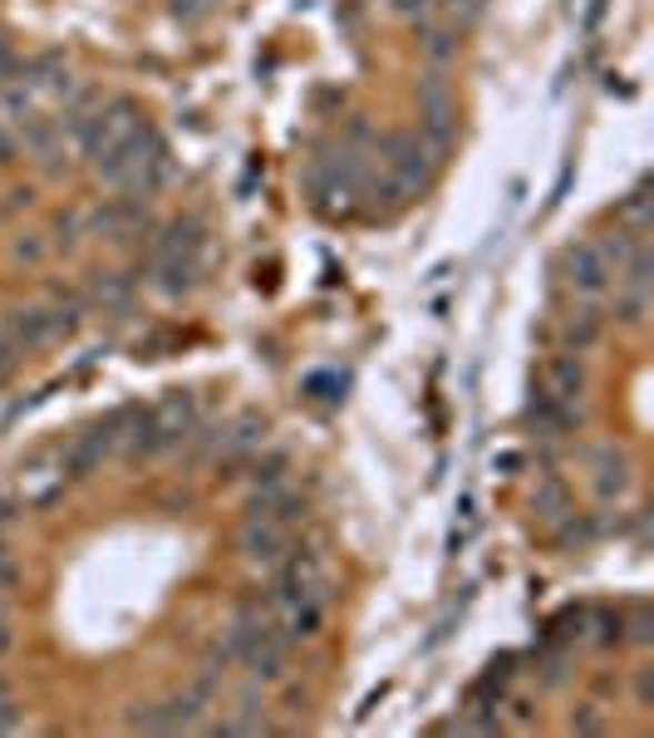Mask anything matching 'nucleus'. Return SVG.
<instances>
[{"label":"nucleus","mask_w":654,"mask_h":738,"mask_svg":"<svg viewBox=\"0 0 654 738\" xmlns=\"http://www.w3.org/2000/svg\"><path fill=\"white\" fill-rule=\"evenodd\" d=\"M192 428H198V400H192L188 390H178L158 408H143V414H138L133 434L123 438V453H129V458H153V453H168V448H178V443H188Z\"/></svg>","instance_id":"obj_1"},{"label":"nucleus","mask_w":654,"mask_h":738,"mask_svg":"<svg viewBox=\"0 0 654 738\" xmlns=\"http://www.w3.org/2000/svg\"><path fill=\"white\" fill-rule=\"evenodd\" d=\"M453 133H457V109H453V89H447V79L443 70H423L419 79V139L429 143V153L443 163V153H447V143H453Z\"/></svg>","instance_id":"obj_2"},{"label":"nucleus","mask_w":654,"mask_h":738,"mask_svg":"<svg viewBox=\"0 0 654 738\" xmlns=\"http://www.w3.org/2000/svg\"><path fill=\"white\" fill-rule=\"evenodd\" d=\"M433 168H439V158L429 153V143H423L419 133H389L384 139V178L399 188L404 202L429 192Z\"/></svg>","instance_id":"obj_3"},{"label":"nucleus","mask_w":654,"mask_h":738,"mask_svg":"<svg viewBox=\"0 0 654 738\" xmlns=\"http://www.w3.org/2000/svg\"><path fill=\"white\" fill-rule=\"evenodd\" d=\"M138 129H143V109H138L133 99H109L99 113H89V123L79 129V143H84V153L94 158V168H99L103 158L119 153Z\"/></svg>","instance_id":"obj_4"},{"label":"nucleus","mask_w":654,"mask_h":738,"mask_svg":"<svg viewBox=\"0 0 654 738\" xmlns=\"http://www.w3.org/2000/svg\"><path fill=\"white\" fill-rule=\"evenodd\" d=\"M281 572H275V586H271V610L275 606H295V600H315V606H330V576L320 566L315 552H285Z\"/></svg>","instance_id":"obj_5"},{"label":"nucleus","mask_w":654,"mask_h":738,"mask_svg":"<svg viewBox=\"0 0 654 738\" xmlns=\"http://www.w3.org/2000/svg\"><path fill=\"white\" fill-rule=\"evenodd\" d=\"M237 547L246 562H261V566H275L285 552H291V532H285V522L275 517H246L237 532Z\"/></svg>","instance_id":"obj_6"},{"label":"nucleus","mask_w":654,"mask_h":738,"mask_svg":"<svg viewBox=\"0 0 654 738\" xmlns=\"http://www.w3.org/2000/svg\"><path fill=\"white\" fill-rule=\"evenodd\" d=\"M16 133H20V148L40 158L44 173H60V168H64V123H60V119H40V113H26V119L16 123Z\"/></svg>","instance_id":"obj_7"},{"label":"nucleus","mask_w":654,"mask_h":738,"mask_svg":"<svg viewBox=\"0 0 654 738\" xmlns=\"http://www.w3.org/2000/svg\"><path fill=\"white\" fill-rule=\"evenodd\" d=\"M611 261L601 256V246L595 242H576V246H566V281L576 286L581 295H605V286H611Z\"/></svg>","instance_id":"obj_8"},{"label":"nucleus","mask_w":654,"mask_h":738,"mask_svg":"<svg viewBox=\"0 0 654 738\" xmlns=\"http://www.w3.org/2000/svg\"><path fill=\"white\" fill-rule=\"evenodd\" d=\"M89 226H94L99 236H109V242H133L148 226V208H143V198H119V202H109V208H99L94 218H89Z\"/></svg>","instance_id":"obj_9"},{"label":"nucleus","mask_w":654,"mask_h":738,"mask_svg":"<svg viewBox=\"0 0 654 738\" xmlns=\"http://www.w3.org/2000/svg\"><path fill=\"white\" fill-rule=\"evenodd\" d=\"M261 443H266V418H261V414H241L237 424L222 434V453H217V463H227V468H232V463H246L251 453L261 448Z\"/></svg>","instance_id":"obj_10"},{"label":"nucleus","mask_w":654,"mask_h":738,"mask_svg":"<svg viewBox=\"0 0 654 738\" xmlns=\"http://www.w3.org/2000/svg\"><path fill=\"white\" fill-rule=\"evenodd\" d=\"M202 276V256H153V286L168 295V301H178V295H188L198 286Z\"/></svg>","instance_id":"obj_11"},{"label":"nucleus","mask_w":654,"mask_h":738,"mask_svg":"<svg viewBox=\"0 0 654 738\" xmlns=\"http://www.w3.org/2000/svg\"><path fill=\"white\" fill-rule=\"evenodd\" d=\"M202 242H207V226L198 218H172L153 236V256H202Z\"/></svg>","instance_id":"obj_12"},{"label":"nucleus","mask_w":654,"mask_h":738,"mask_svg":"<svg viewBox=\"0 0 654 738\" xmlns=\"http://www.w3.org/2000/svg\"><path fill=\"white\" fill-rule=\"evenodd\" d=\"M591 468H595V493H601L605 503L630 493V458L620 448H595L591 453Z\"/></svg>","instance_id":"obj_13"},{"label":"nucleus","mask_w":654,"mask_h":738,"mask_svg":"<svg viewBox=\"0 0 654 738\" xmlns=\"http://www.w3.org/2000/svg\"><path fill=\"white\" fill-rule=\"evenodd\" d=\"M581 390H585V370H581V360H576V355H556V360H551V370H546V394H551V400L576 404V400H581Z\"/></svg>","instance_id":"obj_14"},{"label":"nucleus","mask_w":654,"mask_h":738,"mask_svg":"<svg viewBox=\"0 0 654 738\" xmlns=\"http://www.w3.org/2000/svg\"><path fill=\"white\" fill-rule=\"evenodd\" d=\"M419 50H423V60H429L433 70H443V64L457 60V30L453 26H423Z\"/></svg>","instance_id":"obj_15"},{"label":"nucleus","mask_w":654,"mask_h":738,"mask_svg":"<svg viewBox=\"0 0 654 738\" xmlns=\"http://www.w3.org/2000/svg\"><path fill=\"white\" fill-rule=\"evenodd\" d=\"M601 331H605L601 311H595V305H585V311H576L566 325H561V340H566V345L581 355V350H591L595 340H601Z\"/></svg>","instance_id":"obj_16"},{"label":"nucleus","mask_w":654,"mask_h":738,"mask_svg":"<svg viewBox=\"0 0 654 738\" xmlns=\"http://www.w3.org/2000/svg\"><path fill=\"white\" fill-rule=\"evenodd\" d=\"M129 291H133V281L123 276V271H94V281H89V295H94L99 305H129Z\"/></svg>","instance_id":"obj_17"},{"label":"nucleus","mask_w":654,"mask_h":738,"mask_svg":"<svg viewBox=\"0 0 654 738\" xmlns=\"http://www.w3.org/2000/svg\"><path fill=\"white\" fill-rule=\"evenodd\" d=\"M532 507H536V517H542V522H551V527H556V522L571 513V497H566V487H561L556 478H546L542 487H536Z\"/></svg>","instance_id":"obj_18"},{"label":"nucleus","mask_w":654,"mask_h":738,"mask_svg":"<svg viewBox=\"0 0 654 738\" xmlns=\"http://www.w3.org/2000/svg\"><path fill=\"white\" fill-rule=\"evenodd\" d=\"M620 218H625L630 226H635V232H645L650 218H654V208H650V183H640L625 202H620Z\"/></svg>","instance_id":"obj_19"},{"label":"nucleus","mask_w":654,"mask_h":738,"mask_svg":"<svg viewBox=\"0 0 654 738\" xmlns=\"http://www.w3.org/2000/svg\"><path fill=\"white\" fill-rule=\"evenodd\" d=\"M433 6L443 10V26H453V30H467L482 16V0H433Z\"/></svg>","instance_id":"obj_20"},{"label":"nucleus","mask_w":654,"mask_h":738,"mask_svg":"<svg viewBox=\"0 0 654 738\" xmlns=\"http://www.w3.org/2000/svg\"><path fill=\"white\" fill-rule=\"evenodd\" d=\"M305 394H310V400L340 404V400H344V380H340V374H310V380H305Z\"/></svg>","instance_id":"obj_21"},{"label":"nucleus","mask_w":654,"mask_h":738,"mask_svg":"<svg viewBox=\"0 0 654 738\" xmlns=\"http://www.w3.org/2000/svg\"><path fill=\"white\" fill-rule=\"evenodd\" d=\"M645 305H650V291H625V286H620V321H625V325L645 321Z\"/></svg>","instance_id":"obj_22"},{"label":"nucleus","mask_w":654,"mask_h":738,"mask_svg":"<svg viewBox=\"0 0 654 738\" xmlns=\"http://www.w3.org/2000/svg\"><path fill=\"white\" fill-rule=\"evenodd\" d=\"M571 729H576V734H601V729H605L601 704H581V709L571 714Z\"/></svg>","instance_id":"obj_23"},{"label":"nucleus","mask_w":654,"mask_h":738,"mask_svg":"<svg viewBox=\"0 0 654 738\" xmlns=\"http://www.w3.org/2000/svg\"><path fill=\"white\" fill-rule=\"evenodd\" d=\"M595 246H601V256L611 261V266H620V261H625L630 252H635V246H630V232H611L605 242H595Z\"/></svg>","instance_id":"obj_24"},{"label":"nucleus","mask_w":654,"mask_h":738,"mask_svg":"<svg viewBox=\"0 0 654 738\" xmlns=\"http://www.w3.org/2000/svg\"><path fill=\"white\" fill-rule=\"evenodd\" d=\"M285 483V453H271L266 463H256V487H275Z\"/></svg>","instance_id":"obj_25"},{"label":"nucleus","mask_w":654,"mask_h":738,"mask_svg":"<svg viewBox=\"0 0 654 738\" xmlns=\"http://www.w3.org/2000/svg\"><path fill=\"white\" fill-rule=\"evenodd\" d=\"M20 729V709H16V695H10V685L0 679V734H16Z\"/></svg>","instance_id":"obj_26"},{"label":"nucleus","mask_w":654,"mask_h":738,"mask_svg":"<svg viewBox=\"0 0 654 738\" xmlns=\"http://www.w3.org/2000/svg\"><path fill=\"white\" fill-rule=\"evenodd\" d=\"M591 626H595V640H601V645H615L620 630H625V620H620V616H605V610H601V616H591Z\"/></svg>","instance_id":"obj_27"},{"label":"nucleus","mask_w":654,"mask_h":738,"mask_svg":"<svg viewBox=\"0 0 654 738\" xmlns=\"http://www.w3.org/2000/svg\"><path fill=\"white\" fill-rule=\"evenodd\" d=\"M207 10H212V0H172V16L188 20V26H192V20H202Z\"/></svg>","instance_id":"obj_28"},{"label":"nucleus","mask_w":654,"mask_h":738,"mask_svg":"<svg viewBox=\"0 0 654 738\" xmlns=\"http://www.w3.org/2000/svg\"><path fill=\"white\" fill-rule=\"evenodd\" d=\"M630 640H640V645L654 640V616H650V610H635V616H630Z\"/></svg>","instance_id":"obj_29"},{"label":"nucleus","mask_w":654,"mask_h":738,"mask_svg":"<svg viewBox=\"0 0 654 738\" xmlns=\"http://www.w3.org/2000/svg\"><path fill=\"white\" fill-rule=\"evenodd\" d=\"M10 586H16V556L0 542V590H10Z\"/></svg>","instance_id":"obj_30"},{"label":"nucleus","mask_w":654,"mask_h":738,"mask_svg":"<svg viewBox=\"0 0 654 738\" xmlns=\"http://www.w3.org/2000/svg\"><path fill=\"white\" fill-rule=\"evenodd\" d=\"M20 153H26V148H20V133H0V163H16Z\"/></svg>","instance_id":"obj_31"},{"label":"nucleus","mask_w":654,"mask_h":738,"mask_svg":"<svg viewBox=\"0 0 654 738\" xmlns=\"http://www.w3.org/2000/svg\"><path fill=\"white\" fill-rule=\"evenodd\" d=\"M40 256H44V246L34 242V236H20L16 242V261H40Z\"/></svg>","instance_id":"obj_32"},{"label":"nucleus","mask_w":654,"mask_h":738,"mask_svg":"<svg viewBox=\"0 0 654 738\" xmlns=\"http://www.w3.org/2000/svg\"><path fill=\"white\" fill-rule=\"evenodd\" d=\"M16 645V635H10V616H6V600H0V655Z\"/></svg>","instance_id":"obj_33"},{"label":"nucleus","mask_w":654,"mask_h":738,"mask_svg":"<svg viewBox=\"0 0 654 738\" xmlns=\"http://www.w3.org/2000/svg\"><path fill=\"white\" fill-rule=\"evenodd\" d=\"M635 689H640V704H650V699H654V675H650V669H640Z\"/></svg>","instance_id":"obj_34"},{"label":"nucleus","mask_w":654,"mask_h":738,"mask_svg":"<svg viewBox=\"0 0 654 738\" xmlns=\"http://www.w3.org/2000/svg\"><path fill=\"white\" fill-rule=\"evenodd\" d=\"M10 365H16V355H10V345H6V340H0V380H6V374H10Z\"/></svg>","instance_id":"obj_35"},{"label":"nucleus","mask_w":654,"mask_h":738,"mask_svg":"<svg viewBox=\"0 0 654 738\" xmlns=\"http://www.w3.org/2000/svg\"><path fill=\"white\" fill-rule=\"evenodd\" d=\"M6 522H10V507H6V497H0V527H6Z\"/></svg>","instance_id":"obj_36"}]
</instances>
